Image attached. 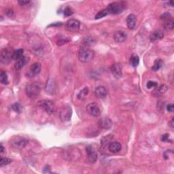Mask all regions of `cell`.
<instances>
[{"mask_svg":"<svg viewBox=\"0 0 174 174\" xmlns=\"http://www.w3.org/2000/svg\"><path fill=\"white\" fill-rule=\"evenodd\" d=\"M86 151L87 156H88V160L90 163H95L97 160V153L95 150V149L91 146H88L86 148Z\"/></svg>","mask_w":174,"mask_h":174,"instance_id":"8","label":"cell"},{"mask_svg":"<svg viewBox=\"0 0 174 174\" xmlns=\"http://www.w3.org/2000/svg\"><path fill=\"white\" fill-rule=\"evenodd\" d=\"M50 168H51L50 167V166L46 165L44 169V171H43L44 173H51V169H50Z\"/></svg>","mask_w":174,"mask_h":174,"instance_id":"39","label":"cell"},{"mask_svg":"<svg viewBox=\"0 0 174 174\" xmlns=\"http://www.w3.org/2000/svg\"><path fill=\"white\" fill-rule=\"evenodd\" d=\"M169 126L170 127H171V129H173L174 127V123H173V118H172V119L170 120L169 122Z\"/></svg>","mask_w":174,"mask_h":174,"instance_id":"40","label":"cell"},{"mask_svg":"<svg viewBox=\"0 0 174 174\" xmlns=\"http://www.w3.org/2000/svg\"><path fill=\"white\" fill-rule=\"evenodd\" d=\"M53 81H51V80H50L48 81L47 82V85H46V91H47L48 93L51 94V92H54L55 91V84L53 82Z\"/></svg>","mask_w":174,"mask_h":174,"instance_id":"27","label":"cell"},{"mask_svg":"<svg viewBox=\"0 0 174 174\" xmlns=\"http://www.w3.org/2000/svg\"><path fill=\"white\" fill-rule=\"evenodd\" d=\"M74 14L73 10H72V9L71 8H69V7H67V8L64 10V15L65 16H71L72 14Z\"/></svg>","mask_w":174,"mask_h":174,"instance_id":"33","label":"cell"},{"mask_svg":"<svg viewBox=\"0 0 174 174\" xmlns=\"http://www.w3.org/2000/svg\"><path fill=\"white\" fill-rule=\"evenodd\" d=\"M108 14V11H107L106 9H105V10H101L100 12H98L97 14L95 15V18L96 20L100 19V18H102L103 17H105V16H106Z\"/></svg>","mask_w":174,"mask_h":174,"instance_id":"29","label":"cell"},{"mask_svg":"<svg viewBox=\"0 0 174 174\" xmlns=\"http://www.w3.org/2000/svg\"><path fill=\"white\" fill-rule=\"evenodd\" d=\"M38 103L39 106L43 109L48 114H53L56 111V106L51 100H41Z\"/></svg>","mask_w":174,"mask_h":174,"instance_id":"4","label":"cell"},{"mask_svg":"<svg viewBox=\"0 0 174 174\" xmlns=\"http://www.w3.org/2000/svg\"><path fill=\"white\" fill-rule=\"evenodd\" d=\"M107 95H108V90H107L106 88H105V87L100 86L95 88V95L97 98H99V99H103V98L106 97Z\"/></svg>","mask_w":174,"mask_h":174,"instance_id":"14","label":"cell"},{"mask_svg":"<svg viewBox=\"0 0 174 174\" xmlns=\"http://www.w3.org/2000/svg\"><path fill=\"white\" fill-rule=\"evenodd\" d=\"M40 91H41V85L37 82L28 84L25 88L26 94L30 99H35L38 97Z\"/></svg>","mask_w":174,"mask_h":174,"instance_id":"2","label":"cell"},{"mask_svg":"<svg viewBox=\"0 0 174 174\" xmlns=\"http://www.w3.org/2000/svg\"><path fill=\"white\" fill-rule=\"evenodd\" d=\"M69 41V39H67L64 36H61L60 38L58 39V41H57V44H58L59 46L63 45V44H66L67 42H68Z\"/></svg>","mask_w":174,"mask_h":174,"instance_id":"32","label":"cell"},{"mask_svg":"<svg viewBox=\"0 0 174 174\" xmlns=\"http://www.w3.org/2000/svg\"><path fill=\"white\" fill-rule=\"evenodd\" d=\"M80 26V23L76 19H70L66 23L67 29L72 31V32H76V31H78Z\"/></svg>","mask_w":174,"mask_h":174,"instance_id":"10","label":"cell"},{"mask_svg":"<svg viewBox=\"0 0 174 174\" xmlns=\"http://www.w3.org/2000/svg\"><path fill=\"white\" fill-rule=\"evenodd\" d=\"M139 63H140V58L138 55L136 54H133L131 55L130 58V63L131 65L134 67H136L139 65Z\"/></svg>","mask_w":174,"mask_h":174,"instance_id":"24","label":"cell"},{"mask_svg":"<svg viewBox=\"0 0 174 174\" xmlns=\"http://www.w3.org/2000/svg\"><path fill=\"white\" fill-rule=\"evenodd\" d=\"M126 8L125 3L123 1H116L110 3L107 7L106 10L108 14H118L122 13Z\"/></svg>","mask_w":174,"mask_h":174,"instance_id":"3","label":"cell"},{"mask_svg":"<svg viewBox=\"0 0 174 174\" xmlns=\"http://www.w3.org/2000/svg\"><path fill=\"white\" fill-rule=\"evenodd\" d=\"M1 62L3 64H8L12 59V53L8 49H3L1 50V55H0Z\"/></svg>","mask_w":174,"mask_h":174,"instance_id":"6","label":"cell"},{"mask_svg":"<svg viewBox=\"0 0 174 174\" xmlns=\"http://www.w3.org/2000/svg\"><path fill=\"white\" fill-rule=\"evenodd\" d=\"M29 61V57L23 56L22 58L18 59V61H16L15 63V69L17 70L21 69L22 68L24 67L28 63Z\"/></svg>","mask_w":174,"mask_h":174,"instance_id":"18","label":"cell"},{"mask_svg":"<svg viewBox=\"0 0 174 174\" xmlns=\"http://www.w3.org/2000/svg\"><path fill=\"white\" fill-rule=\"evenodd\" d=\"M171 14H170L169 13L165 12L161 16V18L162 20H163V21H167V20H169L170 18H171Z\"/></svg>","mask_w":174,"mask_h":174,"instance_id":"36","label":"cell"},{"mask_svg":"<svg viewBox=\"0 0 174 174\" xmlns=\"http://www.w3.org/2000/svg\"><path fill=\"white\" fill-rule=\"evenodd\" d=\"M0 148H1V153H3V152H4V147H3V146L2 144H1V147H0Z\"/></svg>","mask_w":174,"mask_h":174,"instance_id":"42","label":"cell"},{"mask_svg":"<svg viewBox=\"0 0 174 174\" xmlns=\"http://www.w3.org/2000/svg\"><path fill=\"white\" fill-rule=\"evenodd\" d=\"M173 109H174V106H173V104H172V103L171 104L167 105V110L169 112H173Z\"/></svg>","mask_w":174,"mask_h":174,"instance_id":"38","label":"cell"},{"mask_svg":"<svg viewBox=\"0 0 174 174\" xmlns=\"http://www.w3.org/2000/svg\"><path fill=\"white\" fill-rule=\"evenodd\" d=\"M27 144H28V141L23 138H16L12 142V146L16 149L23 148Z\"/></svg>","mask_w":174,"mask_h":174,"instance_id":"11","label":"cell"},{"mask_svg":"<svg viewBox=\"0 0 174 174\" xmlns=\"http://www.w3.org/2000/svg\"><path fill=\"white\" fill-rule=\"evenodd\" d=\"M42 69L41 64L39 63H35L34 64H33L31 66L30 68V71H29V74L31 75V76H37L40 73Z\"/></svg>","mask_w":174,"mask_h":174,"instance_id":"20","label":"cell"},{"mask_svg":"<svg viewBox=\"0 0 174 174\" xmlns=\"http://www.w3.org/2000/svg\"><path fill=\"white\" fill-rule=\"evenodd\" d=\"M164 33L161 30H156L152 32L150 36V40L152 42H154L163 38Z\"/></svg>","mask_w":174,"mask_h":174,"instance_id":"19","label":"cell"},{"mask_svg":"<svg viewBox=\"0 0 174 174\" xmlns=\"http://www.w3.org/2000/svg\"><path fill=\"white\" fill-rule=\"evenodd\" d=\"M11 163H12V160L10 158H6V157H1V160H0V166H5Z\"/></svg>","mask_w":174,"mask_h":174,"instance_id":"30","label":"cell"},{"mask_svg":"<svg viewBox=\"0 0 174 174\" xmlns=\"http://www.w3.org/2000/svg\"><path fill=\"white\" fill-rule=\"evenodd\" d=\"M148 88H156V86H158V84L155 81H148L146 84Z\"/></svg>","mask_w":174,"mask_h":174,"instance_id":"34","label":"cell"},{"mask_svg":"<svg viewBox=\"0 0 174 174\" xmlns=\"http://www.w3.org/2000/svg\"><path fill=\"white\" fill-rule=\"evenodd\" d=\"M86 111L90 116L93 117H98L101 114L99 106L95 103H90L87 105Z\"/></svg>","mask_w":174,"mask_h":174,"instance_id":"7","label":"cell"},{"mask_svg":"<svg viewBox=\"0 0 174 174\" xmlns=\"http://www.w3.org/2000/svg\"><path fill=\"white\" fill-rule=\"evenodd\" d=\"M127 35L125 31H118L114 33V40L117 42V43H122L127 40Z\"/></svg>","mask_w":174,"mask_h":174,"instance_id":"13","label":"cell"},{"mask_svg":"<svg viewBox=\"0 0 174 174\" xmlns=\"http://www.w3.org/2000/svg\"><path fill=\"white\" fill-rule=\"evenodd\" d=\"M30 2L31 1H29V0H21V1H18V3L21 6H27V5H29L30 3Z\"/></svg>","mask_w":174,"mask_h":174,"instance_id":"37","label":"cell"},{"mask_svg":"<svg viewBox=\"0 0 174 174\" xmlns=\"http://www.w3.org/2000/svg\"><path fill=\"white\" fill-rule=\"evenodd\" d=\"M71 114L72 110L71 107L68 105H65L61 109L59 112V118L63 122L69 121L71 117Z\"/></svg>","mask_w":174,"mask_h":174,"instance_id":"5","label":"cell"},{"mask_svg":"<svg viewBox=\"0 0 174 174\" xmlns=\"http://www.w3.org/2000/svg\"><path fill=\"white\" fill-rule=\"evenodd\" d=\"M164 28L166 29V30H171V29H173L174 27V22L173 20L172 19H169L167 20V21H165L164 23Z\"/></svg>","mask_w":174,"mask_h":174,"instance_id":"28","label":"cell"},{"mask_svg":"<svg viewBox=\"0 0 174 174\" xmlns=\"http://www.w3.org/2000/svg\"><path fill=\"white\" fill-rule=\"evenodd\" d=\"M0 82L1 84L7 85L8 84L9 81L8 78V76H7L6 73L3 70H1V73H0Z\"/></svg>","mask_w":174,"mask_h":174,"instance_id":"25","label":"cell"},{"mask_svg":"<svg viewBox=\"0 0 174 174\" xmlns=\"http://www.w3.org/2000/svg\"><path fill=\"white\" fill-rule=\"evenodd\" d=\"M162 142H171L172 143V140L169 139V135L166 133V134L163 135L161 136V138Z\"/></svg>","mask_w":174,"mask_h":174,"instance_id":"35","label":"cell"},{"mask_svg":"<svg viewBox=\"0 0 174 174\" xmlns=\"http://www.w3.org/2000/svg\"><path fill=\"white\" fill-rule=\"evenodd\" d=\"M137 23V17L133 14H131L127 18V25L129 29H134L136 28Z\"/></svg>","mask_w":174,"mask_h":174,"instance_id":"16","label":"cell"},{"mask_svg":"<svg viewBox=\"0 0 174 174\" xmlns=\"http://www.w3.org/2000/svg\"><path fill=\"white\" fill-rule=\"evenodd\" d=\"M88 92H89V90H88V87H85V88H83V89L79 92L78 95V98L80 100L84 99L85 97L88 95Z\"/></svg>","mask_w":174,"mask_h":174,"instance_id":"26","label":"cell"},{"mask_svg":"<svg viewBox=\"0 0 174 174\" xmlns=\"http://www.w3.org/2000/svg\"><path fill=\"white\" fill-rule=\"evenodd\" d=\"M163 65V61L161 59H158L154 61V65L152 67V69L154 71H158L162 67Z\"/></svg>","mask_w":174,"mask_h":174,"instance_id":"23","label":"cell"},{"mask_svg":"<svg viewBox=\"0 0 174 174\" xmlns=\"http://www.w3.org/2000/svg\"><path fill=\"white\" fill-rule=\"evenodd\" d=\"M83 43L87 46H92L95 45L96 43V40L92 37L87 36L83 39Z\"/></svg>","mask_w":174,"mask_h":174,"instance_id":"22","label":"cell"},{"mask_svg":"<svg viewBox=\"0 0 174 174\" xmlns=\"http://www.w3.org/2000/svg\"><path fill=\"white\" fill-rule=\"evenodd\" d=\"M95 53L86 46H81L78 52V59L82 63H89L93 59Z\"/></svg>","mask_w":174,"mask_h":174,"instance_id":"1","label":"cell"},{"mask_svg":"<svg viewBox=\"0 0 174 174\" xmlns=\"http://www.w3.org/2000/svg\"><path fill=\"white\" fill-rule=\"evenodd\" d=\"M98 126L102 129H109L112 127V122L110 118L105 117L101 118L98 122Z\"/></svg>","mask_w":174,"mask_h":174,"instance_id":"12","label":"cell"},{"mask_svg":"<svg viewBox=\"0 0 174 174\" xmlns=\"http://www.w3.org/2000/svg\"><path fill=\"white\" fill-rule=\"evenodd\" d=\"M108 148L111 153H117L121 150L122 146L119 142H113L109 144Z\"/></svg>","mask_w":174,"mask_h":174,"instance_id":"17","label":"cell"},{"mask_svg":"<svg viewBox=\"0 0 174 174\" xmlns=\"http://www.w3.org/2000/svg\"><path fill=\"white\" fill-rule=\"evenodd\" d=\"M111 71L116 78H120L123 76V69H122L121 64L119 63H116L113 64L111 67Z\"/></svg>","mask_w":174,"mask_h":174,"instance_id":"9","label":"cell"},{"mask_svg":"<svg viewBox=\"0 0 174 174\" xmlns=\"http://www.w3.org/2000/svg\"><path fill=\"white\" fill-rule=\"evenodd\" d=\"M7 15L8 16H12L13 15V11L12 10H9L8 12H7Z\"/></svg>","mask_w":174,"mask_h":174,"instance_id":"41","label":"cell"},{"mask_svg":"<svg viewBox=\"0 0 174 174\" xmlns=\"http://www.w3.org/2000/svg\"><path fill=\"white\" fill-rule=\"evenodd\" d=\"M168 90V87L165 84H162L160 86H156V88L152 91V94L155 97H160L165 93Z\"/></svg>","mask_w":174,"mask_h":174,"instance_id":"15","label":"cell"},{"mask_svg":"<svg viewBox=\"0 0 174 174\" xmlns=\"http://www.w3.org/2000/svg\"><path fill=\"white\" fill-rule=\"evenodd\" d=\"M24 51L23 49H19L16 50L12 53V59L13 60H18L23 57Z\"/></svg>","mask_w":174,"mask_h":174,"instance_id":"21","label":"cell"},{"mask_svg":"<svg viewBox=\"0 0 174 174\" xmlns=\"http://www.w3.org/2000/svg\"><path fill=\"white\" fill-rule=\"evenodd\" d=\"M12 110H14V112H16L17 113H21L23 107H22V105L20 104L19 103H15L12 105Z\"/></svg>","mask_w":174,"mask_h":174,"instance_id":"31","label":"cell"}]
</instances>
